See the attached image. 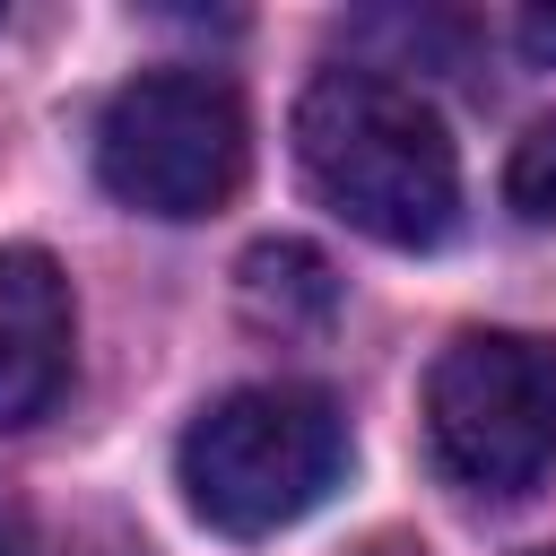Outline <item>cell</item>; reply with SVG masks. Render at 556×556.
Listing matches in <instances>:
<instances>
[{"label": "cell", "instance_id": "obj_1", "mask_svg": "<svg viewBox=\"0 0 556 556\" xmlns=\"http://www.w3.org/2000/svg\"><path fill=\"white\" fill-rule=\"evenodd\" d=\"M295 156L321 208L391 252H434L460 217V148L443 113L382 70H321L295 104Z\"/></svg>", "mask_w": 556, "mask_h": 556}, {"label": "cell", "instance_id": "obj_2", "mask_svg": "<svg viewBox=\"0 0 556 556\" xmlns=\"http://www.w3.org/2000/svg\"><path fill=\"white\" fill-rule=\"evenodd\" d=\"M339 469H348V417L313 382H243L208 400L174 443L182 504L226 539L295 530L339 486Z\"/></svg>", "mask_w": 556, "mask_h": 556}, {"label": "cell", "instance_id": "obj_3", "mask_svg": "<svg viewBox=\"0 0 556 556\" xmlns=\"http://www.w3.org/2000/svg\"><path fill=\"white\" fill-rule=\"evenodd\" d=\"M252 156L243 96L217 70H139L96 122V174L139 217H208L235 200Z\"/></svg>", "mask_w": 556, "mask_h": 556}, {"label": "cell", "instance_id": "obj_4", "mask_svg": "<svg viewBox=\"0 0 556 556\" xmlns=\"http://www.w3.org/2000/svg\"><path fill=\"white\" fill-rule=\"evenodd\" d=\"M434 469L469 495H530L556 460V348L521 330H460L426 374Z\"/></svg>", "mask_w": 556, "mask_h": 556}, {"label": "cell", "instance_id": "obj_5", "mask_svg": "<svg viewBox=\"0 0 556 556\" xmlns=\"http://www.w3.org/2000/svg\"><path fill=\"white\" fill-rule=\"evenodd\" d=\"M70 278L43 243H0V434L35 426L70 382Z\"/></svg>", "mask_w": 556, "mask_h": 556}, {"label": "cell", "instance_id": "obj_6", "mask_svg": "<svg viewBox=\"0 0 556 556\" xmlns=\"http://www.w3.org/2000/svg\"><path fill=\"white\" fill-rule=\"evenodd\" d=\"M330 304H339V278H330V261H321L313 243L269 235V243L243 252V313H252V321H269V330H313V321H330Z\"/></svg>", "mask_w": 556, "mask_h": 556}, {"label": "cell", "instance_id": "obj_7", "mask_svg": "<svg viewBox=\"0 0 556 556\" xmlns=\"http://www.w3.org/2000/svg\"><path fill=\"white\" fill-rule=\"evenodd\" d=\"M504 200H513V217L556 226V113L513 139V156H504Z\"/></svg>", "mask_w": 556, "mask_h": 556}, {"label": "cell", "instance_id": "obj_8", "mask_svg": "<svg viewBox=\"0 0 556 556\" xmlns=\"http://www.w3.org/2000/svg\"><path fill=\"white\" fill-rule=\"evenodd\" d=\"M521 52H530L539 70H556V9H530V17H521Z\"/></svg>", "mask_w": 556, "mask_h": 556}, {"label": "cell", "instance_id": "obj_9", "mask_svg": "<svg viewBox=\"0 0 556 556\" xmlns=\"http://www.w3.org/2000/svg\"><path fill=\"white\" fill-rule=\"evenodd\" d=\"M365 556H417V547H365Z\"/></svg>", "mask_w": 556, "mask_h": 556}, {"label": "cell", "instance_id": "obj_10", "mask_svg": "<svg viewBox=\"0 0 556 556\" xmlns=\"http://www.w3.org/2000/svg\"><path fill=\"white\" fill-rule=\"evenodd\" d=\"M530 556H556V547H530Z\"/></svg>", "mask_w": 556, "mask_h": 556}]
</instances>
